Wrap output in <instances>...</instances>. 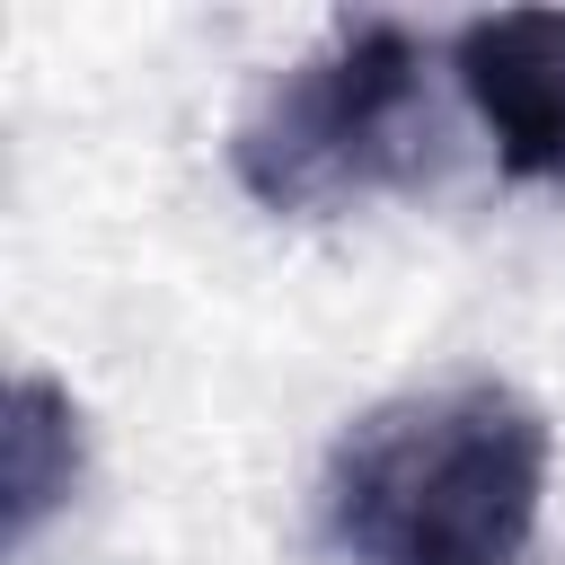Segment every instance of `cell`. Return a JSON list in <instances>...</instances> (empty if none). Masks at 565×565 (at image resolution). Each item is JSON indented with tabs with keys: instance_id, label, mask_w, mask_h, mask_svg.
<instances>
[{
	"instance_id": "obj_1",
	"label": "cell",
	"mask_w": 565,
	"mask_h": 565,
	"mask_svg": "<svg viewBox=\"0 0 565 565\" xmlns=\"http://www.w3.org/2000/svg\"><path fill=\"white\" fill-rule=\"evenodd\" d=\"M547 459V415L503 380L388 397L327 459V539L344 565H530Z\"/></svg>"
},
{
	"instance_id": "obj_2",
	"label": "cell",
	"mask_w": 565,
	"mask_h": 565,
	"mask_svg": "<svg viewBox=\"0 0 565 565\" xmlns=\"http://www.w3.org/2000/svg\"><path fill=\"white\" fill-rule=\"evenodd\" d=\"M424 150V44L397 18H344L230 132V168L265 212H344L362 194L415 185Z\"/></svg>"
},
{
	"instance_id": "obj_3",
	"label": "cell",
	"mask_w": 565,
	"mask_h": 565,
	"mask_svg": "<svg viewBox=\"0 0 565 565\" xmlns=\"http://www.w3.org/2000/svg\"><path fill=\"white\" fill-rule=\"evenodd\" d=\"M450 71L512 185H565V9H494L450 35Z\"/></svg>"
},
{
	"instance_id": "obj_4",
	"label": "cell",
	"mask_w": 565,
	"mask_h": 565,
	"mask_svg": "<svg viewBox=\"0 0 565 565\" xmlns=\"http://www.w3.org/2000/svg\"><path fill=\"white\" fill-rule=\"evenodd\" d=\"M0 486H9V539H18V547H26V539L44 530V512L79 486V406H71L44 371H18V380H9Z\"/></svg>"
}]
</instances>
